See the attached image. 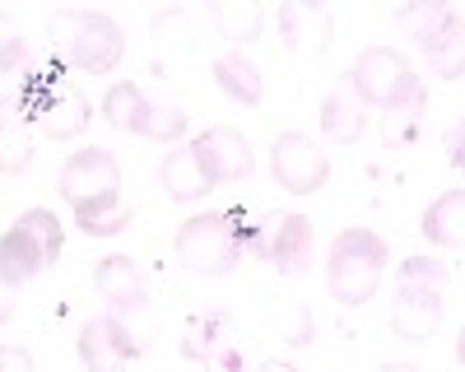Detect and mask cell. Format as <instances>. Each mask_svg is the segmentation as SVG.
I'll use <instances>...</instances> for the list:
<instances>
[{
    "label": "cell",
    "instance_id": "cell-1",
    "mask_svg": "<svg viewBox=\"0 0 465 372\" xmlns=\"http://www.w3.org/2000/svg\"><path fill=\"white\" fill-rule=\"evenodd\" d=\"M47 37H52V52L84 74H107L126 56L122 24L103 10H56L47 19Z\"/></svg>",
    "mask_w": 465,
    "mask_h": 372
},
{
    "label": "cell",
    "instance_id": "cell-2",
    "mask_svg": "<svg viewBox=\"0 0 465 372\" xmlns=\"http://www.w3.org/2000/svg\"><path fill=\"white\" fill-rule=\"evenodd\" d=\"M447 266L433 256H410L396 275V303H391V330L410 345L433 340L442 321V289H447Z\"/></svg>",
    "mask_w": 465,
    "mask_h": 372
},
{
    "label": "cell",
    "instance_id": "cell-3",
    "mask_svg": "<svg viewBox=\"0 0 465 372\" xmlns=\"http://www.w3.org/2000/svg\"><path fill=\"white\" fill-rule=\"evenodd\" d=\"M391 251L372 229H344L331 242V260H326V289L340 308H363L381 284V270Z\"/></svg>",
    "mask_w": 465,
    "mask_h": 372
},
{
    "label": "cell",
    "instance_id": "cell-4",
    "mask_svg": "<svg viewBox=\"0 0 465 372\" xmlns=\"http://www.w3.org/2000/svg\"><path fill=\"white\" fill-rule=\"evenodd\" d=\"M61 247H65L61 219L43 205L24 210L15 219V229L5 233V242H0V275H5V289H19L33 275H43L47 266H56Z\"/></svg>",
    "mask_w": 465,
    "mask_h": 372
},
{
    "label": "cell",
    "instance_id": "cell-5",
    "mask_svg": "<svg viewBox=\"0 0 465 372\" xmlns=\"http://www.w3.org/2000/svg\"><path fill=\"white\" fill-rule=\"evenodd\" d=\"M349 84L359 89V98L377 112H401V107H423V84L414 65L396 47H368L354 65H349Z\"/></svg>",
    "mask_w": 465,
    "mask_h": 372
},
{
    "label": "cell",
    "instance_id": "cell-6",
    "mask_svg": "<svg viewBox=\"0 0 465 372\" xmlns=\"http://www.w3.org/2000/svg\"><path fill=\"white\" fill-rule=\"evenodd\" d=\"M177 260L191 275L205 279H223L238 270V229H232V214H191L177 238H173Z\"/></svg>",
    "mask_w": 465,
    "mask_h": 372
},
{
    "label": "cell",
    "instance_id": "cell-7",
    "mask_svg": "<svg viewBox=\"0 0 465 372\" xmlns=\"http://www.w3.org/2000/svg\"><path fill=\"white\" fill-rule=\"evenodd\" d=\"M103 117H107V126L131 131V135L153 140V144H173V140H182V135H186V122H191L182 107L149 103L144 89L131 84V80L112 84V89L103 93Z\"/></svg>",
    "mask_w": 465,
    "mask_h": 372
},
{
    "label": "cell",
    "instance_id": "cell-8",
    "mask_svg": "<svg viewBox=\"0 0 465 372\" xmlns=\"http://www.w3.org/2000/svg\"><path fill=\"white\" fill-rule=\"evenodd\" d=\"M270 172H275V181L289 196H317L326 186V177H331V159L312 135L284 131V135H275V144H270Z\"/></svg>",
    "mask_w": 465,
    "mask_h": 372
},
{
    "label": "cell",
    "instance_id": "cell-9",
    "mask_svg": "<svg viewBox=\"0 0 465 372\" xmlns=\"http://www.w3.org/2000/svg\"><path fill=\"white\" fill-rule=\"evenodd\" d=\"M19 103L33 107V117L43 122V131H47L52 140H74V135L89 126V117H94V103L84 98L80 84H70V80H56V84L33 80Z\"/></svg>",
    "mask_w": 465,
    "mask_h": 372
},
{
    "label": "cell",
    "instance_id": "cell-10",
    "mask_svg": "<svg viewBox=\"0 0 465 372\" xmlns=\"http://www.w3.org/2000/svg\"><path fill=\"white\" fill-rule=\"evenodd\" d=\"M116 186H122V168H116L112 149H98V144L70 154L65 168H61V196L70 201V210L103 201V196H122Z\"/></svg>",
    "mask_w": 465,
    "mask_h": 372
},
{
    "label": "cell",
    "instance_id": "cell-11",
    "mask_svg": "<svg viewBox=\"0 0 465 372\" xmlns=\"http://www.w3.org/2000/svg\"><path fill=\"white\" fill-rule=\"evenodd\" d=\"M182 354L196 363H219V367H238V321L228 312H196L182 330Z\"/></svg>",
    "mask_w": 465,
    "mask_h": 372
},
{
    "label": "cell",
    "instance_id": "cell-12",
    "mask_svg": "<svg viewBox=\"0 0 465 372\" xmlns=\"http://www.w3.org/2000/svg\"><path fill=\"white\" fill-rule=\"evenodd\" d=\"M335 37V15L317 0H289L280 5V47L298 56H322Z\"/></svg>",
    "mask_w": 465,
    "mask_h": 372
},
{
    "label": "cell",
    "instance_id": "cell-13",
    "mask_svg": "<svg viewBox=\"0 0 465 372\" xmlns=\"http://www.w3.org/2000/svg\"><path fill=\"white\" fill-rule=\"evenodd\" d=\"M201 154L205 172L214 186H228V181H247L256 172V159H252V144L242 131H232V126H210L196 144H191Z\"/></svg>",
    "mask_w": 465,
    "mask_h": 372
},
{
    "label": "cell",
    "instance_id": "cell-14",
    "mask_svg": "<svg viewBox=\"0 0 465 372\" xmlns=\"http://www.w3.org/2000/svg\"><path fill=\"white\" fill-rule=\"evenodd\" d=\"M135 354H140V345L122 317H98L80 330V358L89 372H122Z\"/></svg>",
    "mask_w": 465,
    "mask_h": 372
},
{
    "label": "cell",
    "instance_id": "cell-15",
    "mask_svg": "<svg viewBox=\"0 0 465 372\" xmlns=\"http://www.w3.org/2000/svg\"><path fill=\"white\" fill-rule=\"evenodd\" d=\"M317 256V238H312V219L307 214H284L270 233V247L261 260H270L280 275H307Z\"/></svg>",
    "mask_w": 465,
    "mask_h": 372
},
{
    "label": "cell",
    "instance_id": "cell-16",
    "mask_svg": "<svg viewBox=\"0 0 465 372\" xmlns=\"http://www.w3.org/2000/svg\"><path fill=\"white\" fill-rule=\"evenodd\" d=\"M94 284L98 293L107 298V308L112 317H122V312H140L149 303V289H144V275L131 256H103L98 260V270H94Z\"/></svg>",
    "mask_w": 465,
    "mask_h": 372
},
{
    "label": "cell",
    "instance_id": "cell-17",
    "mask_svg": "<svg viewBox=\"0 0 465 372\" xmlns=\"http://www.w3.org/2000/svg\"><path fill=\"white\" fill-rule=\"evenodd\" d=\"M368 126V103L359 98V89L349 84V74H340V84L326 93L322 103V140L331 144H354Z\"/></svg>",
    "mask_w": 465,
    "mask_h": 372
},
{
    "label": "cell",
    "instance_id": "cell-18",
    "mask_svg": "<svg viewBox=\"0 0 465 372\" xmlns=\"http://www.w3.org/2000/svg\"><path fill=\"white\" fill-rule=\"evenodd\" d=\"M159 181H163V191H168V201H205L210 191H214V181H210V172H205V163H201V154L196 149H173V154L163 159V168H159Z\"/></svg>",
    "mask_w": 465,
    "mask_h": 372
},
{
    "label": "cell",
    "instance_id": "cell-19",
    "mask_svg": "<svg viewBox=\"0 0 465 372\" xmlns=\"http://www.w3.org/2000/svg\"><path fill=\"white\" fill-rule=\"evenodd\" d=\"M210 19H214L219 37H228L232 47H242V43H256V37H261L265 5H261V0H214Z\"/></svg>",
    "mask_w": 465,
    "mask_h": 372
},
{
    "label": "cell",
    "instance_id": "cell-20",
    "mask_svg": "<svg viewBox=\"0 0 465 372\" xmlns=\"http://www.w3.org/2000/svg\"><path fill=\"white\" fill-rule=\"evenodd\" d=\"M423 238L433 247H465V191H447L423 210Z\"/></svg>",
    "mask_w": 465,
    "mask_h": 372
},
{
    "label": "cell",
    "instance_id": "cell-21",
    "mask_svg": "<svg viewBox=\"0 0 465 372\" xmlns=\"http://www.w3.org/2000/svg\"><path fill=\"white\" fill-rule=\"evenodd\" d=\"M214 84L232 98V103H242V107H256L261 103V70L252 56L242 52H223L214 61Z\"/></svg>",
    "mask_w": 465,
    "mask_h": 372
},
{
    "label": "cell",
    "instance_id": "cell-22",
    "mask_svg": "<svg viewBox=\"0 0 465 372\" xmlns=\"http://www.w3.org/2000/svg\"><path fill=\"white\" fill-rule=\"evenodd\" d=\"M131 210L122 205V196H103V201H89L74 210V223H80V233L89 238H116V233H126L131 229Z\"/></svg>",
    "mask_w": 465,
    "mask_h": 372
},
{
    "label": "cell",
    "instance_id": "cell-23",
    "mask_svg": "<svg viewBox=\"0 0 465 372\" xmlns=\"http://www.w3.org/2000/svg\"><path fill=\"white\" fill-rule=\"evenodd\" d=\"M396 24L414 37L419 52H429V47L438 43V33L451 24V10L442 5V0H419V5H405V10L396 15Z\"/></svg>",
    "mask_w": 465,
    "mask_h": 372
},
{
    "label": "cell",
    "instance_id": "cell-24",
    "mask_svg": "<svg viewBox=\"0 0 465 372\" xmlns=\"http://www.w3.org/2000/svg\"><path fill=\"white\" fill-rule=\"evenodd\" d=\"M423 56H429L438 80H460V74H465V19L451 15V24L438 33V43L423 52Z\"/></svg>",
    "mask_w": 465,
    "mask_h": 372
},
{
    "label": "cell",
    "instance_id": "cell-25",
    "mask_svg": "<svg viewBox=\"0 0 465 372\" xmlns=\"http://www.w3.org/2000/svg\"><path fill=\"white\" fill-rule=\"evenodd\" d=\"M275 335L284 345H312V335H317V317L307 303H284L275 312Z\"/></svg>",
    "mask_w": 465,
    "mask_h": 372
},
{
    "label": "cell",
    "instance_id": "cell-26",
    "mask_svg": "<svg viewBox=\"0 0 465 372\" xmlns=\"http://www.w3.org/2000/svg\"><path fill=\"white\" fill-rule=\"evenodd\" d=\"M5 74H19L24 84L37 80V70H33V61H28V47L19 43V37H5Z\"/></svg>",
    "mask_w": 465,
    "mask_h": 372
},
{
    "label": "cell",
    "instance_id": "cell-27",
    "mask_svg": "<svg viewBox=\"0 0 465 372\" xmlns=\"http://www.w3.org/2000/svg\"><path fill=\"white\" fill-rule=\"evenodd\" d=\"M447 159H451V168H460V172H465V117L447 131Z\"/></svg>",
    "mask_w": 465,
    "mask_h": 372
},
{
    "label": "cell",
    "instance_id": "cell-28",
    "mask_svg": "<svg viewBox=\"0 0 465 372\" xmlns=\"http://www.w3.org/2000/svg\"><path fill=\"white\" fill-rule=\"evenodd\" d=\"M28 159H33V144L28 140H10V149H5V177H15V172H24L28 168Z\"/></svg>",
    "mask_w": 465,
    "mask_h": 372
},
{
    "label": "cell",
    "instance_id": "cell-29",
    "mask_svg": "<svg viewBox=\"0 0 465 372\" xmlns=\"http://www.w3.org/2000/svg\"><path fill=\"white\" fill-rule=\"evenodd\" d=\"M5 372H33V354H28V349L5 345Z\"/></svg>",
    "mask_w": 465,
    "mask_h": 372
},
{
    "label": "cell",
    "instance_id": "cell-30",
    "mask_svg": "<svg viewBox=\"0 0 465 372\" xmlns=\"http://www.w3.org/2000/svg\"><path fill=\"white\" fill-rule=\"evenodd\" d=\"M261 372H298V367H293V363H280V358H265Z\"/></svg>",
    "mask_w": 465,
    "mask_h": 372
},
{
    "label": "cell",
    "instance_id": "cell-31",
    "mask_svg": "<svg viewBox=\"0 0 465 372\" xmlns=\"http://www.w3.org/2000/svg\"><path fill=\"white\" fill-rule=\"evenodd\" d=\"M377 372H419L414 363H386V367H377Z\"/></svg>",
    "mask_w": 465,
    "mask_h": 372
},
{
    "label": "cell",
    "instance_id": "cell-32",
    "mask_svg": "<svg viewBox=\"0 0 465 372\" xmlns=\"http://www.w3.org/2000/svg\"><path fill=\"white\" fill-rule=\"evenodd\" d=\"M456 358H460V367H465V330H460V340H456Z\"/></svg>",
    "mask_w": 465,
    "mask_h": 372
}]
</instances>
